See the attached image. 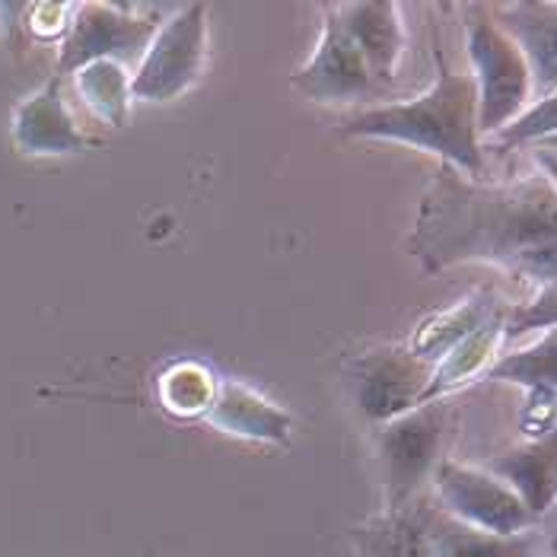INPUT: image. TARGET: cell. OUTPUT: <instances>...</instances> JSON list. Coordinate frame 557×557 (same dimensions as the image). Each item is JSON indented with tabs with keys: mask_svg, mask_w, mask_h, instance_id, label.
I'll use <instances>...</instances> for the list:
<instances>
[{
	"mask_svg": "<svg viewBox=\"0 0 557 557\" xmlns=\"http://www.w3.org/2000/svg\"><path fill=\"white\" fill-rule=\"evenodd\" d=\"M411 252L428 274L481 261L535 287L555 284V178L484 185L443 163L421 201Z\"/></svg>",
	"mask_w": 557,
	"mask_h": 557,
	"instance_id": "1",
	"label": "cell"
},
{
	"mask_svg": "<svg viewBox=\"0 0 557 557\" xmlns=\"http://www.w3.org/2000/svg\"><path fill=\"white\" fill-rule=\"evenodd\" d=\"M440 77L411 102H386L367 109L342 125L347 137H380V140H401L418 150L436 153L446 166L481 178L484 175V153L478 147V89L472 74H453L436 51Z\"/></svg>",
	"mask_w": 557,
	"mask_h": 557,
	"instance_id": "2",
	"label": "cell"
},
{
	"mask_svg": "<svg viewBox=\"0 0 557 557\" xmlns=\"http://www.w3.org/2000/svg\"><path fill=\"white\" fill-rule=\"evenodd\" d=\"M466 48L472 61L474 89H478V115L474 125L484 134H497L507 122L525 109L532 96V74L516 42L484 16L466 23Z\"/></svg>",
	"mask_w": 557,
	"mask_h": 557,
	"instance_id": "3",
	"label": "cell"
},
{
	"mask_svg": "<svg viewBox=\"0 0 557 557\" xmlns=\"http://www.w3.org/2000/svg\"><path fill=\"white\" fill-rule=\"evenodd\" d=\"M205 61H208V7L188 3L175 16H170L150 39L134 71L131 96L144 102H170L201 77Z\"/></svg>",
	"mask_w": 557,
	"mask_h": 557,
	"instance_id": "4",
	"label": "cell"
},
{
	"mask_svg": "<svg viewBox=\"0 0 557 557\" xmlns=\"http://www.w3.org/2000/svg\"><path fill=\"white\" fill-rule=\"evenodd\" d=\"M157 29V16H134L122 3H74L54 77L77 74L92 61H115L125 67L134 58H144Z\"/></svg>",
	"mask_w": 557,
	"mask_h": 557,
	"instance_id": "5",
	"label": "cell"
},
{
	"mask_svg": "<svg viewBox=\"0 0 557 557\" xmlns=\"http://www.w3.org/2000/svg\"><path fill=\"white\" fill-rule=\"evenodd\" d=\"M436 497L446 516L494 535H516L539 529V516L532 513L513 491L484 469L459 466L453 459H440L430 474Z\"/></svg>",
	"mask_w": 557,
	"mask_h": 557,
	"instance_id": "6",
	"label": "cell"
},
{
	"mask_svg": "<svg viewBox=\"0 0 557 557\" xmlns=\"http://www.w3.org/2000/svg\"><path fill=\"white\" fill-rule=\"evenodd\" d=\"M449 424V408L443 401L418 405L386 424H380V449L386 459L388 510L408 507L418 487L440 462V443Z\"/></svg>",
	"mask_w": 557,
	"mask_h": 557,
	"instance_id": "7",
	"label": "cell"
},
{
	"mask_svg": "<svg viewBox=\"0 0 557 557\" xmlns=\"http://www.w3.org/2000/svg\"><path fill=\"white\" fill-rule=\"evenodd\" d=\"M294 86L312 102H360L373 99L383 86L373 81L360 48L347 36L342 20L325 7V26L315 54L294 74Z\"/></svg>",
	"mask_w": 557,
	"mask_h": 557,
	"instance_id": "8",
	"label": "cell"
},
{
	"mask_svg": "<svg viewBox=\"0 0 557 557\" xmlns=\"http://www.w3.org/2000/svg\"><path fill=\"white\" fill-rule=\"evenodd\" d=\"M430 367L408 354V347L373 350L357 360V401L360 411L386 424L392 418L418 408L421 392L428 386Z\"/></svg>",
	"mask_w": 557,
	"mask_h": 557,
	"instance_id": "9",
	"label": "cell"
},
{
	"mask_svg": "<svg viewBox=\"0 0 557 557\" xmlns=\"http://www.w3.org/2000/svg\"><path fill=\"white\" fill-rule=\"evenodd\" d=\"M484 380L513 383L525 388V418L522 430L529 440H545L555 428V392H557V335L545 332L542 338L500 354Z\"/></svg>",
	"mask_w": 557,
	"mask_h": 557,
	"instance_id": "10",
	"label": "cell"
},
{
	"mask_svg": "<svg viewBox=\"0 0 557 557\" xmlns=\"http://www.w3.org/2000/svg\"><path fill=\"white\" fill-rule=\"evenodd\" d=\"M347 36L360 48L373 81L380 86L395 84L398 61L405 54V23L398 16V3L392 0H360V3H332Z\"/></svg>",
	"mask_w": 557,
	"mask_h": 557,
	"instance_id": "11",
	"label": "cell"
},
{
	"mask_svg": "<svg viewBox=\"0 0 557 557\" xmlns=\"http://www.w3.org/2000/svg\"><path fill=\"white\" fill-rule=\"evenodd\" d=\"M13 144L20 153L29 157H61V153H81L86 147V137L74 125L64 99H61V81H48V84L29 96L26 102H20L16 115H13Z\"/></svg>",
	"mask_w": 557,
	"mask_h": 557,
	"instance_id": "12",
	"label": "cell"
},
{
	"mask_svg": "<svg viewBox=\"0 0 557 557\" xmlns=\"http://www.w3.org/2000/svg\"><path fill=\"white\" fill-rule=\"evenodd\" d=\"M504 347L507 344H504V302H500L487 322H481L469 338H462L443 360L430 367L428 386L421 392L418 405L443 401L446 395L484 380V373L504 354Z\"/></svg>",
	"mask_w": 557,
	"mask_h": 557,
	"instance_id": "13",
	"label": "cell"
},
{
	"mask_svg": "<svg viewBox=\"0 0 557 557\" xmlns=\"http://www.w3.org/2000/svg\"><path fill=\"white\" fill-rule=\"evenodd\" d=\"M216 430L239 436V440H258V443H287L290 436V414L268 401L261 392L243 386V383H216L211 408L205 414Z\"/></svg>",
	"mask_w": 557,
	"mask_h": 557,
	"instance_id": "14",
	"label": "cell"
},
{
	"mask_svg": "<svg viewBox=\"0 0 557 557\" xmlns=\"http://www.w3.org/2000/svg\"><path fill=\"white\" fill-rule=\"evenodd\" d=\"M497 26L522 51L532 86L552 96L557 81V3H510Z\"/></svg>",
	"mask_w": 557,
	"mask_h": 557,
	"instance_id": "15",
	"label": "cell"
},
{
	"mask_svg": "<svg viewBox=\"0 0 557 557\" xmlns=\"http://www.w3.org/2000/svg\"><path fill=\"white\" fill-rule=\"evenodd\" d=\"M428 557H545V535L539 529L494 535L446 513L430 516Z\"/></svg>",
	"mask_w": 557,
	"mask_h": 557,
	"instance_id": "16",
	"label": "cell"
},
{
	"mask_svg": "<svg viewBox=\"0 0 557 557\" xmlns=\"http://www.w3.org/2000/svg\"><path fill=\"white\" fill-rule=\"evenodd\" d=\"M555 433L545 440H529L491 462L487 472L500 478L516 497L542 519L555 504Z\"/></svg>",
	"mask_w": 557,
	"mask_h": 557,
	"instance_id": "17",
	"label": "cell"
},
{
	"mask_svg": "<svg viewBox=\"0 0 557 557\" xmlns=\"http://www.w3.org/2000/svg\"><path fill=\"white\" fill-rule=\"evenodd\" d=\"M497 306L500 302L494 300L491 294H472L469 300L456 302L453 309H443V312L430 315L418 325L414 338L408 342V354L418 357L421 363L433 367L462 338H469L481 322H487Z\"/></svg>",
	"mask_w": 557,
	"mask_h": 557,
	"instance_id": "18",
	"label": "cell"
},
{
	"mask_svg": "<svg viewBox=\"0 0 557 557\" xmlns=\"http://www.w3.org/2000/svg\"><path fill=\"white\" fill-rule=\"evenodd\" d=\"M86 109L112 128H125L131 112V77L115 61H92L74 74Z\"/></svg>",
	"mask_w": 557,
	"mask_h": 557,
	"instance_id": "19",
	"label": "cell"
},
{
	"mask_svg": "<svg viewBox=\"0 0 557 557\" xmlns=\"http://www.w3.org/2000/svg\"><path fill=\"white\" fill-rule=\"evenodd\" d=\"M430 513L418 510H388L386 519L360 532L363 557H428Z\"/></svg>",
	"mask_w": 557,
	"mask_h": 557,
	"instance_id": "20",
	"label": "cell"
},
{
	"mask_svg": "<svg viewBox=\"0 0 557 557\" xmlns=\"http://www.w3.org/2000/svg\"><path fill=\"white\" fill-rule=\"evenodd\" d=\"M216 383L208 367L201 363H175L160 376L157 395L163 401V408L175 418H198L208 414L211 398H214Z\"/></svg>",
	"mask_w": 557,
	"mask_h": 557,
	"instance_id": "21",
	"label": "cell"
},
{
	"mask_svg": "<svg viewBox=\"0 0 557 557\" xmlns=\"http://www.w3.org/2000/svg\"><path fill=\"white\" fill-rule=\"evenodd\" d=\"M532 332H555V284L542 287L535 300L504 306V344L522 342Z\"/></svg>",
	"mask_w": 557,
	"mask_h": 557,
	"instance_id": "22",
	"label": "cell"
},
{
	"mask_svg": "<svg viewBox=\"0 0 557 557\" xmlns=\"http://www.w3.org/2000/svg\"><path fill=\"white\" fill-rule=\"evenodd\" d=\"M557 128V96H542L539 102H532L529 109H522L513 122H507L497 131V144L510 147V144H529V140H542V137H555Z\"/></svg>",
	"mask_w": 557,
	"mask_h": 557,
	"instance_id": "23",
	"label": "cell"
},
{
	"mask_svg": "<svg viewBox=\"0 0 557 557\" xmlns=\"http://www.w3.org/2000/svg\"><path fill=\"white\" fill-rule=\"evenodd\" d=\"M74 16V3H29L26 7V26L36 39H64Z\"/></svg>",
	"mask_w": 557,
	"mask_h": 557,
	"instance_id": "24",
	"label": "cell"
}]
</instances>
